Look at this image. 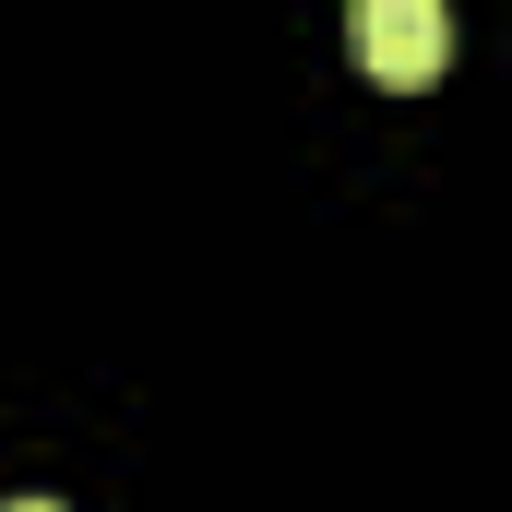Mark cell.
Listing matches in <instances>:
<instances>
[{
    "instance_id": "1",
    "label": "cell",
    "mask_w": 512,
    "mask_h": 512,
    "mask_svg": "<svg viewBox=\"0 0 512 512\" xmlns=\"http://www.w3.org/2000/svg\"><path fill=\"white\" fill-rule=\"evenodd\" d=\"M441 60H453V0H358V72L370 84L417 96V84H441Z\"/></svg>"
},
{
    "instance_id": "2",
    "label": "cell",
    "mask_w": 512,
    "mask_h": 512,
    "mask_svg": "<svg viewBox=\"0 0 512 512\" xmlns=\"http://www.w3.org/2000/svg\"><path fill=\"white\" fill-rule=\"evenodd\" d=\"M12 512H60V501H12Z\"/></svg>"
}]
</instances>
